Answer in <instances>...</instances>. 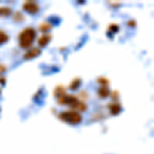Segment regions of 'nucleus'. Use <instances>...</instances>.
<instances>
[{
  "mask_svg": "<svg viewBox=\"0 0 154 154\" xmlns=\"http://www.w3.org/2000/svg\"><path fill=\"white\" fill-rule=\"evenodd\" d=\"M36 38V31L35 29L28 27L25 28L19 35V43L21 48H29L33 44L34 40Z\"/></svg>",
  "mask_w": 154,
  "mask_h": 154,
  "instance_id": "1",
  "label": "nucleus"
},
{
  "mask_svg": "<svg viewBox=\"0 0 154 154\" xmlns=\"http://www.w3.org/2000/svg\"><path fill=\"white\" fill-rule=\"evenodd\" d=\"M59 117L61 120H63L64 122L69 123V125H78V123L81 122L82 120V117L78 112L74 110H70V111H64L59 115Z\"/></svg>",
  "mask_w": 154,
  "mask_h": 154,
  "instance_id": "2",
  "label": "nucleus"
},
{
  "mask_svg": "<svg viewBox=\"0 0 154 154\" xmlns=\"http://www.w3.org/2000/svg\"><path fill=\"white\" fill-rule=\"evenodd\" d=\"M23 8L31 14H35L39 11V5L34 1H27L23 4Z\"/></svg>",
  "mask_w": 154,
  "mask_h": 154,
  "instance_id": "3",
  "label": "nucleus"
},
{
  "mask_svg": "<svg viewBox=\"0 0 154 154\" xmlns=\"http://www.w3.org/2000/svg\"><path fill=\"white\" fill-rule=\"evenodd\" d=\"M40 49L39 48H31L30 51H27L26 54H24V59L25 60H32V59H35V58H37V57L40 54Z\"/></svg>",
  "mask_w": 154,
  "mask_h": 154,
  "instance_id": "4",
  "label": "nucleus"
},
{
  "mask_svg": "<svg viewBox=\"0 0 154 154\" xmlns=\"http://www.w3.org/2000/svg\"><path fill=\"white\" fill-rule=\"evenodd\" d=\"M51 34H43L40 38L38 39V44L39 46H41V48H44V46H46L48 44V42L51 41Z\"/></svg>",
  "mask_w": 154,
  "mask_h": 154,
  "instance_id": "5",
  "label": "nucleus"
},
{
  "mask_svg": "<svg viewBox=\"0 0 154 154\" xmlns=\"http://www.w3.org/2000/svg\"><path fill=\"white\" fill-rule=\"evenodd\" d=\"M109 110H110V113L112 115H117V114L121 112L122 108H121V106L118 103H113L109 105Z\"/></svg>",
  "mask_w": 154,
  "mask_h": 154,
  "instance_id": "6",
  "label": "nucleus"
},
{
  "mask_svg": "<svg viewBox=\"0 0 154 154\" xmlns=\"http://www.w3.org/2000/svg\"><path fill=\"white\" fill-rule=\"evenodd\" d=\"M66 95V88H64L63 85H58L54 91V96L57 97V98H60V97Z\"/></svg>",
  "mask_w": 154,
  "mask_h": 154,
  "instance_id": "7",
  "label": "nucleus"
},
{
  "mask_svg": "<svg viewBox=\"0 0 154 154\" xmlns=\"http://www.w3.org/2000/svg\"><path fill=\"white\" fill-rule=\"evenodd\" d=\"M98 95L101 97V98L105 99L107 98L109 95H110V91H109L108 86H101L98 91Z\"/></svg>",
  "mask_w": 154,
  "mask_h": 154,
  "instance_id": "8",
  "label": "nucleus"
},
{
  "mask_svg": "<svg viewBox=\"0 0 154 154\" xmlns=\"http://www.w3.org/2000/svg\"><path fill=\"white\" fill-rule=\"evenodd\" d=\"M80 85H81V79L77 77V78H74L73 80L71 81L70 85H69V88L72 89V91H75V89L78 88Z\"/></svg>",
  "mask_w": 154,
  "mask_h": 154,
  "instance_id": "9",
  "label": "nucleus"
},
{
  "mask_svg": "<svg viewBox=\"0 0 154 154\" xmlns=\"http://www.w3.org/2000/svg\"><path fill=\"white\" fill-rule=\"evenodd\" d=\"M11 7H7V6H3V7H0V17H8L11 14Z\"/></svg>",
  "mask_w": 154,
  "mask_h": 154,
  "instance_id": "10",
  "label": "nucleus"
},
{
  "mask_svg": "<svg viewBox=\"0 0 154 154\" xmlns=\"http://www.w3.org/2000/svg\"><path fill=\"white\" fill-rule=\"evenodd\" d=\"M51 27H53V25L51 23H43V24H40V26H39V29H40L41 32H43V33H45V32L49 31V30L51 29Z\"/></svg>",
  "mask_w": 154,
  "mask_h": 154,
  "instance_id": "11",
  "label": "nucleus"
},
{
  "mask_svg": "<svg viewBox=\"0 0 154 154\" xmlns=\"http://www.w3.org/2000/svg\"><path fill=\"white\" fill-rule=\"evenodd\" d=\"M9 37L8 35L5 33L4 31H2V30H0V44H3L5 43V42L8 41Z\"/></svg>",
  "mask_w": 154,
  "mask_h": 154,
  "instance_id": "12",
  "label": "nucleus"
},
{
  "mask_svg": "<svg viewBox=\"0 0 154 154\" xmlns=\"http://www.w3.org/2000/svg\"><path fill=\"white\" fill-rule=\"evenodd\" d=\"M14 20L16 22H19V23H21V22H23L24 20H25V17L22 14V12H20V11H17L16 14H14Z\"/></svg>",
  "mask_w": 154,
  "mask_h": 154,
  "instance_id": "13",
  "label": "nucleus"
},
{
  "mask_svg": "<svg viewBox=\"0 0 154 154\" xmlns=\"http://www.w3.org/2000/svg\"><path fill=\"white\" fill-rule=\"evenodd\" d=\"M98 82L100 83V84H102L103 86H107L110 81H109L107 78H105V77H99V78H98Z\"/></svg>",
  "mask_w": 154,
  "mask_h": 154,
  "instance_id": "14",
  "label": "nucleus"
},
{
  "mask_svg": "<svg viewBox=\"0 0 154 154\" xmlns=\"http://www.w3.org/2000/svg\"><path fill=\"white\" fill-rule=\"evenodd\" d=\"M108 30H109V31H111V32H113V33H115V32H117L118 30H119V27H118V25L111 24L110 26H109Z\"/></svg>",
  "mask_w": 154,
  "mask_h": 154,
  "instance_id": "15",
  "label": "nucleus"
},
{
  "mask_svg": "<svg viewBox=\"0 0 154 154\" xmlns=\"http://www.w3.org/2000/svg\"><path fill=\"white\" fill-rule=\"evenodd\" d=\"M5 71H6V67L4 65H2V64H0V76L5 73Z\"/></svg>",
  "mask_w": 154,
  "mask_h": 154,
  "instance_id": "16",
  "label": "nucleus"
},
{
  "mask_svg": "<svg viewBox=\"0 0 154 154\" xmlns=\"http://www.w3.org/2000/svg\"><path fill=\"white\" fill-rule=\"evenodd\" d=\"M128 26H131V27H135L136 26V22L135 21H130L128 23Z\"/></svg>",
  "mask_w": 154,
  "mask_h": 154,
  "instance_id": "17",
  "label": "nucleus"
},
{
  "mask_svg": "<svg viewBox=\"0 0 154 154\" xmlns=\"http://www.w3.org/2000/svg\"><path fill=\"white\" fill-rule=\"evenodd\" d=\"M0 82H2V84H4V82H5V78H0Z\"/></svg>",
  "mask_w": 154,
  "mask_h": 154,
  "instance_id": "18",
  "label": "nucleus"
}]
</instances>
